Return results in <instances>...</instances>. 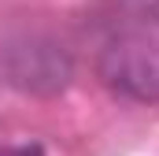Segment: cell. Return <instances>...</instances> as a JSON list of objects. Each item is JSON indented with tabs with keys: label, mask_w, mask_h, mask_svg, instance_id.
I'll return each mask as SVG.
<instances>
[{
	"label": "cell",
	"mask_w": 159,
	"mask_h": 156,
	"mask_svg": "<svg viewBox=\"0 0 159 156\" xmlns=\"http://www.w3.org/2000/svg\"><path fill=\"white\" fill-rule=\"evenodd\" d=\"M70 52L48 34H19L4 45V78L34 97H52L70 82Z\"/></svg>",
	"instance_id": "cell-1"
},
{
	"label": "cell",
	"mask_w": 159,
	"mask_h": 156,
	"mask_svg": "<svg viewBox=\"0 0 159 156\" xmlns=\"http://www.w3.org/2000/svg\"><path fill=\"white\" fill-rule=\"evenodd\" d=\"M100 82L137 104L159 100V41L152 37H119L96 60Z\"/></svg>",
	"instance_id": "cell-2"
},
{
	"label": "cell",
	"mask_w": 159,
	"mask_h": 156,
	"mask_svg": "<svg viewBox=\"0 0 159 156\" xmlns=\"http://www.w3.org/2000/svg\"><path fill=\"white\" fill-rule=\"evenodd\" d=\"M0 156H44L37 141H22V145H0Z\"/></svg>",
	"instance_id": "cell-3"
}]
</instances>
